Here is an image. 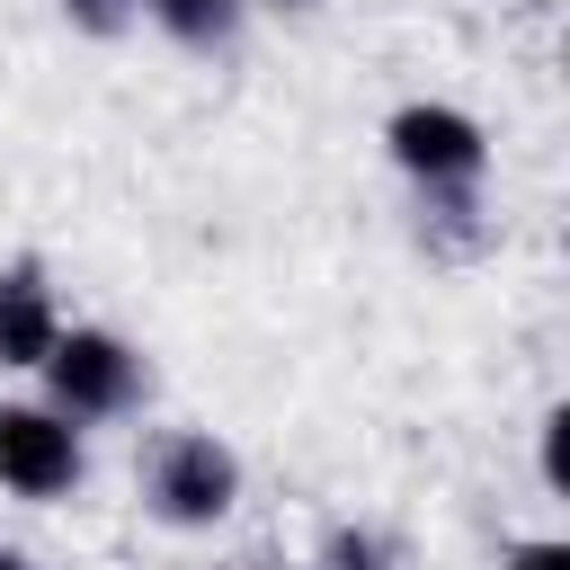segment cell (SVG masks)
I'll return each instance as SVG.
<instances>
[{
	"label": "cell",
	"instance_id": "8992f818",
	"mask_svg": "<svg viewBox=\"0 0 570 570\" xmlns=\"http://www.w3.org/2000/svg\"><path fill=\"white\" fill-rule=\"evenodd\" d=\"M142 18H151L160 36H178V45L214 53V45H232V36H240L249 0H142Z\"/></svg>",
	"mask_w": 570,
	"mask_h": 570
},
{
	"label": "cell",
	"instance_id": "8fae6325",
	"mask_svg": "<svg viewBox=\"0 0 570 570\" xmlns=\"http://www.w3.org/2000/svg\"><path fill=\"white\" fill-rule=\"evenodd\" d=\"M0 570H36V561H27V552H18V543H0Z\"/></svg>",
	"mask_w": 570,
	"mask_h": 570
},
{
	"label": "cell",
	"instance_id": "ba28073f",
	"mask_svg": "<svg viewBox=\"0 0 570 570\" xmlns=\"http://www.w3.org/2000/svg\"><path fill=\"white\" fill-rule=\"evenodd\" d=\"M62 18H71L80 36H125V27L142 18V0H62Z\"/></svg>",
	"mask_w": 570,
	"mask_h": 570
},
{
	"label": "cell",
	"instance_id": "3957f363",
	"mask_svg": "<svg viewBox=\"0 0 570 570\" xmlns=\"http://www.w3.org/2000/svg\"><path fill=\"white\" fill-rule=\"evenodd\" d=\"M383 151H392V169H401L419 196H454V187H481V178H490V134H481L463 107H445V98L392 107Z\"/></svg>",
	"mask_w": 570,
	"mask_h": 570
},
{
	"label": "cell",
	"instance_id": "52a82bcc",
	"mask_svg": "<svg viewBox=\"0 0 570 570\" xmlns=\"http://www.w3.org/2000/svg\"><path fill=\"white\" fill-rule=\"evenodd\" d=\"M312 570H401V552H392V534H374V525H338Z\"/></svg>",
	"mask_w": 570,
	"mask_h": 570
},
{
	"label": "cell",
	"instance_id": "7a4b0ae2",
	"mask_svg": "<svg viewBox=\"0 0 570 570\" xmlns=\"http://www.w3.org/2000/svg\"><path fill=\"white\" fill-rule=\"evenodd\" d=\"M142 508L178 534H205L240 508V454L214 428H160L142 454Z\"/></svg>",
	"mask_w": 570,
	"mask_h": 570
},
{
	"label": "cell",
	"instance_id": "5b68a950",
	"mask_svg": "<svg viewBox=\"0 0 570 570\" xmlns=\"http://www.w3.org/2000/svg\"><path fill=\"white\" fill-rule=\"evenodd\" d=\"M53 338H62V294L45 258H0V374H36Z\"/></svg>",
	"mask_w": 570,
	"mask_h": 570
},
{
	"label": "cell",
	"instance_id": "6da1fadb",
	"mask_svg": "<svg viewBox=\"0 0 570 570\" xmlns=\"http://www.w3.org/2000/svg\"><path fill=\"white\" fill-rule=\"evenodd\" d=\"M45 410H62L71 428H107V419H134L142 392H151V365L134 338L98 330V321H62V338L45 347Z\"/></svg>",
	"mask_w": 570,
	"mask_h": 570
},
{
	"label": "cell",
	"instance_id": "30bf717a",
	"mask_svg": "<svg viewBox=\"0 0 570 570\" xmlns=\"http://www.w3.org/2000/svg\"><path fill=\"white\" fill-rule=\"evenodd\" d=\"M561 428H570V410H543V490L570 481V472H561Z\"/></svg>",
	"mask_w": 570,
	"mask_h": 570
},
{
	"label": "cell",
	"instance_id": "9c48e42d",
	"mask_svg": "<svg viewBox=\"0 0 570 570\" xmlns=\"http://www.w3.org/2000/svg\"><path fill=\"white\" fill-rule=\"evenodd\" d=\"M499 570H570V543H561V534H517V543L499 552Z\"/></svg>",
	"mask_w": 570,
	"mask_h": 570
},
{
	"label": "cell",
	"instance_id": "277c9868",
	"mask_svg": "<svg viewBox=\"0 0 570 570\" xmlns=\"http://www.w3.org/2000/svg\"><path fill=\"white\" fill-rule=\"evenodd\" d=\"M89 472V428H71L45 401H0V490L9 499H71Z\"/></svg>",
	"mask_w": 570,
	"mask_h": 570
}]
</instances>
